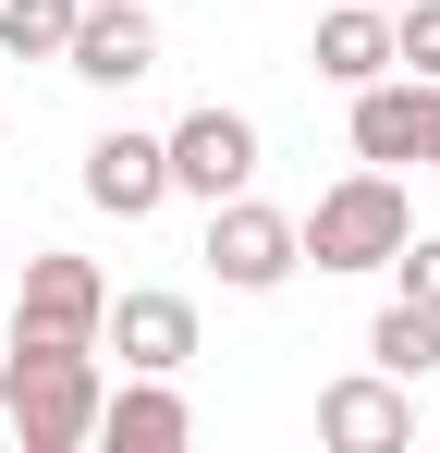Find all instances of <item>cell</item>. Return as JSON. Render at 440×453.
Instances as JSON below:
<instances>
[{"mask_svg": "<svg viewBox=\"0 0 440 453\" xmlns=\"http://www.w3.org/2000/svg\"><path fill=\"white\" fill-rule=\"evenodd\" d=\"M318 441L330 453H416V380L391 368H355L318 392Z\"/></svg>", "mask_w": 440, "mask_h": 453, "instance_id": "obj_5", "label": "cell"}, {"mask_svg": "<svg viewBox=\"0 0 440 453\" xmlns=\"http://www.w3.org/2000/svg\"><path fill=\"white\" fill-rule=\"evenodd\" d=\"M62 74H86V86H135V74H159V25H147V0H86Z\"/></svg>", "mask_w": 440, "mask_h": 453, "instance_id": "obj_8", "label": "cell"}, {"mask_svg": "<svg viewBox=\"0 0 440 453\" xmlns=\"http://www.w3.org/2000/svg\"><path fill=\"white\" fill-rule=\"evenodd\" d=\"M123 368H159V380H184V356H196V306L184 295H110V331H98Z\"/></svg>", "mask_w": 440, "mask_h": 453, "instance_id": "obj_9", "label": "cell"}, {"mask_svg": "<svg viewBox=\"0 0 440 453\" xmlns=\"http://www.w3.org/2000/svg\"><path fill=\"white\" fill-rule=\"evenodd\" d=\"M379 12H404V0H379Z\"/></svg>", "mask_w": 440, "mask_h": 453, "instance_id": "obj_18", "label": "cell"}, {"mask_svg": "<svg viewBox=\"0 0 440 453\" xmlns=\"http://www.w3.org/2000/svg\"><path fill=\"white\" fill-rule=\"evenodd\" d=\"M73 25H86V0H0V50L12 62H62Z\"/></svg>", "mask_w": 440, "mask_h": 453, "instance_id": "obj_14", "label": "cell"}, {"mask_svg": "<svg viewBox=\"0 0 440 453\" xmlns=\"http://www.w3.org/2000/svg\"><path fill=\"white\" fill-rule=\"evenodd\" d=\"M416 172H440V86H429V159H416Z\"/></svg>", "mask_w": 440, "mask_h": 453, "instance_id": "obj_17", "label": "cell"}, {"mask_svg": "<svg viewBox=\"0 0 440 453\" xmlns=\"http://www.w3.org/2000/svg\"><path fill=\"white\" fill-rule=\"evenodd\" d=\"M391 282L416 306H440V233H404V257H391Z\"/></svg>", "mask_w": 440, "mask_h": 453, "instance_id": "obj_16", "label": "cell"}, {"mask_svg": "<svg viewBox=\"0 0 440 453\" xmlns=\"http://www.w3.org/2000/svg\"><path fill=\"white\" fill-rule=\"evenodd\" d=\"M306 62L343 86V98H355V86H379V74H404V62H391V12H379V0H343V12H318V50H306Z\"/></svg>", "mask_w": 440, "mask_h": 453, "instance_id": "obj_12", "label": "cell"}, {"mask_svg": "<svg viewBox=\"0 0 440 453\" xmlns=\"http://www.w3.org/2000/svg\"><path fill=\"white\" fill-rule=\"evenodd\" d=\"M391 62L440 86V0H404V12H391Z\"/></svg>", "mask_w": 440, "mask_h": 453, "instance_id": "obj_15", "label": "cell"}, {"mask_svg": "<svg viewBox=\"0 0 440 453\" xmlns=\"http://www.w3.org/2000/svg\"><path fill=\"white\" fill-rule=\"evenodd\" d=\"M98 343H37V331H12V356H0V417H12V441L25 453H73L98 441Z\"/></svg>", "mask_w": 440, "mask_h": 453, "instance_id": "obj_1", "label": "cell"}, {"mask_svg": "<svg viewBox=\"0 0 440 453\" xmlns=\"http://www.w3.org/2000/svg\"><path fill=\"white\" fill-rule=\"evenodd\" d=\"M171 196V135H135V123H110L98 148H86V209H110V221H147Z\"/></svg>", "mask_w": 440, "mask_h": 453, "instance_id": "obj_7", "label": "cell"}, {"mask_svg": "<svg viewBox=\"0 0 440 453\" xmlns=\"http://www.w3.org/2000/svg\"><path fill=\"white\" fill-rule=\"evenodd\" d=\"M12 331H37V343H98V331H110V282H98V257L37 245V257H25V295H12Z\"/></svg>", "mask_w": 440, "mask_h": 453, "instance_id": "obj_4", "label": "cell"}, {"mask_svg": "<svg viewBox=\"0 0 440 453\" xmlns=\"http://www.w3.org/2000/svg\"><path fill=\"white\" fill-rule=\"evenodd\" d=\"M404 233H416L404 184L367 159V172H343V184L306 209V257H318V270H391V257H404Z\"/></svg>", "mask_w": 440, "mask_h": 453, "instance_id": "obj_2", "label": "cell"}, {"mask_svg": "<svg viewBox=\"0 0 440 453\" xmlns=\"http://www.w3.org/2000/svg\"><path fill=\"white\" fill-rule=\"evenodd\" d=\"M367 368H391V380H429V368H440V306L391 295L379 319H367Z\"/></svg>", "mask_w": 440, "mask_h": 453, "instance_id": "obj_13", "label": "cell"}, {"mask_svg": "<svg viewBox=\"0 0 440 453\" xmlns=\"http://www.w3.org/2000/svg\"><path fill=\"white\" fill-rule=\"evenodd\" d=\"M209 270L232 282V295H282L293 270H306V221L257 209V196H220L209 209Z\"/></svg>", "mask_w": 440, "mask_h": 453, "instance_id": "obj_3", "label": "cell"}, {"mask_svg": "<svg viewBox=\"0 0 440 453\" xmlns=\"http://www.w3.org/2000/svg\"><path fill=\"white\" fill-rule=\"evenodd\" d=\"M355 159H379V172L429 159V74H379V86H355Z\"/></svg>", "mask_w": 440, "mask_h": 453, "instance_id": "obj_11", "label": "cell"}, {"mask_svg": "<svg viewBox=\"0 0 440 453\" xmlns=\"http://www.w3.org/2000/svg\"><path fill=\"white\" fill-rule=\"evenodd\" d=\"M98 441H110V453H184L196 417H184V392H171L159 368H123V392L98 404Z\"/></svg>", "mask_w": 440, "mask_h": 453, "instance_id": "obj_10", "label": "cell"}, {"mask_svg": "<svg viewBox=\"0 0 440 453\" xmlns=\"http://www.w3.org/2000/svg\"><path fill=\"white\" fill-rule=\"evenodd\" d=\"M245 184H257V123H245V111H184V123H171V196H245Z\"/></svg>", "mask_w": 440, "mask_h": 453, "instance_id": "obj_6", "label": "cell"}]
</instances>
